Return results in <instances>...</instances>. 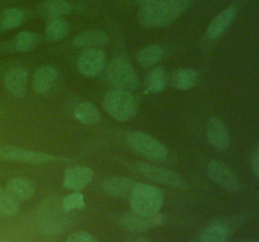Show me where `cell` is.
Listing matches in <instances>:
<instances>
[{
	"label": "cell",
	"mask_w": 259,
	"mask_h": 242,
	"mask_svg": "<svg viewBox=\"0 0 259 242\" xmlns=\"http://www.w3.org/2000/svg\"><path fill=\"white\" fill-rule=\"evenodd\" d=\"M190 0H151L142 5L139 20L147 28H162L186 12Z\"/></svg>",
	"instance_id": "1"
},
{
	"label": "cell",
	"mask_w": 259,
	"mask_h": 242,
	"mask_svg": "<svg viewBox=\"0 0 259 242\" xmlns=\"http://www.w3.org/2000/svg\"><path fill=\"white\" fill-rule=\"evenodd\" d=\"M129 201L134 212L144 216H153L161 211L164 196L158 187L137 183L129 196Z\"/></svg>",
	"instance_id": "2"
},
{
	"label": "cell",
	"mask_w": 259,
	"mask_h": 242,
	"mask_svg": "<svg viewBox=\"0 0 259 242\" xmlns=\"http://www.w3.org/2000/svg\"><path fill=\"white\" fill-rule=\"evenodd\" d=\"M104 110L116 121H128L137 112V100L125 88L115 87L108 91L103 100Z\"/></svg>",
	"instance_id": "3"
},
{
	"label": "cell",
	"mask_w": 259,
	"mask_h": 242,
	"mask_svg": "<svg viewBox=\"0 0 259 242\" xmlns=\"http://www.w3.org/2000/svg\"><path fill=\"white\" fill-rule=\"evenodd\" d=\"M57 199H47L40 204L38 209V219L37 224L42 233L47 236H56V234L62 233L63 228L66 226V211L62 207V202Z\"/></svg>",
	"instance_id": "4"
},
{
	"label": "cell",
	"mask_w": 259,
	"mask_h": 242,
	"mask_svg": "<svg viewBox=\"0 0 259 242\" xmlns=\"http://www.w3.org/2000/svg\"><path fill=\"white\" fill-rule=\"evenodd\" d=\"M126 143L137 153L152 160H163L168 155V150L164 144H162L158 139L141 131H133L129 134Z\"/></svg>",
	"instance_id": "5"
},
{
	"label": "cell",
	"mask_w": 259,
	"mask_h": 242,
	"mask_svg": "<svg viewBox=\"0 0 259 242\" xmlns=\"http://www.w3.org/2000/svg\"><path fill=\"white\" fill-rule=\"evenodd\" d=\"M108 78L111 85L125 90H134L138 85L133 66L123 57H116L111 60L108 68Z\"/></svg>",
	"instance_id": "6"
},
{
	"label": "cell",
	"mask_w": 259,
	"mask_h": 242,
	"mask_svg": "<svg viewBox=\"0 0 259 242\" xmlns=\"http://www.w3.org/2000/svg\"><path fill=\"white\" fill-rule=\"evenodd\" d=\"M0 159L14 163L25 164H46L52 163L57 159V156L52 154L40 153V151L27 150V149L17 148V146H2L0 148Z\"/></svg>",
	"instance_id": "7"
},
{
	"label": "cell",
	"mask_w": 259,
	"mask_h": 242,
	"mask_svg": "<svg viewBox=\"0 0 259 242\" xmlns=\"http://www.w3.org/2000/svg\"><path fill=\"white\" fill-rule=\"evenodd\" d=\"M134 170L138 171L139 174L149 180L157 182V183L166 184V186L176 187V188H186V183L184 179L176 174L175 171L167 170V169L159 168V166L149 165L144 163H136L133 165Z\"/></svg>",
	"instance_id": "8"
},
{
	"label": "cell",
	"mask_w": 259,
	"mask_h": 242,
	"mask_svg": "<svg viewBox=\"0 0 259 242\" xmlns=\"http://www.w3.org/2000/svg\"><path fill=\"white\" fill-rule=\"evenodd\" d=\"M166 222V216L161 213L153 214V216H144L137 212L131 211L121 214L120 223L129 231L144 232L148 229H153L156 227L162 226Z\"/></svg>",
	"instance_id": "9"
},
{
	"label": "cell",
	"mask_w": 259,
	"mask_h": 242,
	"mask_svg": "<svg viewBox=\"0 0 259 242\" xmlns=\"http://www.w3.org/2000/svg\"><path fill=\"white\" fill-rule=\"evenodd\" d=\"M207 174L210 178L228 192H237L240 187V182L237 174L228 165L218 160H211L207 164Z\"/></svg>",
	"instance_id": "10"
},
{
	"label": "cell",
	"mask_w": 259,
	"mask_h": 242,
	"mask_svg": "<svg viewBox=\"0 0 259 242\" xmlns=\"http://www.w3.org/2000/svg\"><path fill=\"white\" fill-rule=\"evenodd\" d=\"M105 53L99 48H89L78 57L77 68L85 77H94L105 68Z\"/></svg>",
	"instance_id": "11"
},
{
	"label": "cell",
	"mask_w": 259,
	"mask_h": 242,
	"mask_svg": "<svg viewBox=\"0 0 259 242\" xmlns=\"http://www.w3.org/2000/svg\"><path fill=\"white\" fill-rule=\"evenodd\" d=\"M94 178V170L89 166H73L66 170L63 178V187L68 191L81 192L91 183Z\"/></svg>",
	"instance_id": "12"
},
{
	"label": "cell",
	"mask_w": 259,
	"mask_h": 242,
	"mask_svg": "<svg viewBox=\"0 0 259 242\" xmlns=\"http://www.w3.org/2000/svg\"><path fill=\"white\" fill-rule=\"evenodd\" d=\"M27 82H28V72L22 66H14L9 68L5 75L4 83L7 90L10 95L14 97H24L27 93Z\"/></svg>",
	"instance_id": "13"
},
{
	"label": "cell",
	"mask_w": 259,
	"mask_h": 242,
	"mask_svg": "<svg viewBox=\"0 0 259 242\" xmlns=\"http://www.w3.org/2000/svg\"><path fill=\"white\" fill-rule=\"evenodd\" d=\"M207 140L215 149L220 151H227L230 146V136L225 124L219 117L209 118L207 123Z\"/></svg>",
	"instance_id": "14"
},
{
	"label": "cell",
	"mask_w": 259,
	"mask_h": 242,
	"mask_svg": "<svg viewBox=\"0 0 259 242\" xmlns=\"http://www.w3.org/2000/svg\"><path fill=\"white\" fill-rule=\"evenodd\" d=\"M237 8L228 7L227 9L223 10L220 14H218L217 17L212 19V22L210 23L209 27H207V38L211 40H217L219 39L222 35H224L225 32L229 29V27L233 24V22H234L235 17H237Z\"/></svg>",
	"instance_id": "15"
},
{
	"label": "cell",
	"mask_w": 259,
	"mask_h": 242,
	"mask_svg": "<svg viewBox=\"0 0 259 242\" xmlns=\"http://www.w3.org/2000/svg\"><path fill=\"white\" fill-rule=\"evenodd\" d=\"M136 184L133 179L126 176H109L103 180L101 189L109 196L121 198V197L131 196Z\"/></svg>",
	"instance_id": "16"
},
{
	"label": "cell",
	"mask_w": 259,
	"mask_h": 242,
	"mask_svg": "<svg viewBox=\"0 0 259 242\" xmlns=\"http://www.w3.org/2000/svg\"><path fill=\"white\" fill-rule=\"evenodd\" d=\"M232 233L233 228L229 222L214 221L204 229L200 242H228Z\"/></svg>",
	"instance_id": "17"
},
{
	"label": "cell",
	"mask_w": 259,
	"mask_h": 242,
	"mask_svg": "<svg viewBox=\"0 0 259 242\" xmlns=\"http://www.w3.org/2000/svg\"><path fill=\"white\" fill-rule=\"evenodd\" d=\"M109 43V37L104 30L90 29L76 35L72 40V44L77 48H98L106 45Z\"/></svg>",
	"instance_id": "18"
},
{
	"label": "cell",
	"mask_w": 259,
	"mask_h": 242,
	"mask_svg": "<svg viewBox=\"0 0 259 242\" xmlns=\"http://www.w3.org/2000/svg\"><path fill=\"white\" fill-rule=\"evenodd\" d=\"M57 70L53 66H42L34 73L33 88L37 93H47L57 80Z\"/></svg>",
	"instance_id": "19"
},
{
	"label": "cell",
	"mask_w": 259,
	"mask_h": 242,
	"mask_svg": "<svg viewBox=\"0 0 259 242\" xmlns=\"http://www.w3.org/2000/svg\"><path fill=\"white\" fill-rule=\"evenodd\" d=\"M5 191L12 194L19 202L28 201L34 194V184L30 179L17 176V178H12L8 182Z\"/></svg>",
	"instance_id": "20"
},
{
	"label": "cell",
	"mask_w": 259,
	"mask_h": 242,
	"mask_svg": "<svg viewBox=\"0 0 259 242\" xmlns=\"http://www.w3.org/2000/svg\"><path fill=\"white\" fill-rule=\"evenodd\" d=\"M171 82L177 90H190L199 82V73L192 68H179L172 75Z\"/></svg>",
	"instance_id": "21"
},
{
	"label": "cell",
	"mask_w": 259,
	"mask_h": 242,
	"mask_svg": "<svg viewBox=\"0 0 259 242\" xmlns=\"http://www.w3.org/2000/svg\"><path fill=\"white\" fill-rule=\"evenodd\" d=\"M73 116L76 120L86 124V125H93V124H98L100 121V112H99L98 107L89 101H82V102L77 103L76 107L73 108Z\"/></svg>",
	"instance_id": "22"
},
{
	"label": "cell",
	"mask_w": 259,
	"mask_h": 242,
	"mask_svg": "<svg viewBox=\"0 0 259 242\" xmlns=\"http://www.w3.org/2000/svg\"><path fill=\"white\" fill-rule=\"evenodd\" d=\"M70 24L63 18H51L46 25V35L51 42H57L68 35Z\"/></svg>",
	"instance_id": "23"
},
{
	"label": "cell",
	"mask_w": 259,
	"mask_h": 242,
	"mask_svg": "<svg viewBox=\"0 0 259 242\" xmlns=\"http://www.w3.org/2000/svg\"><path fill=\"white\" fill-rule=\"evenodd\" d=\"M168 85V78L163 67H156L151 71L146 80V91L148 93H159Z\"/></svg>",
	"instance_id": "24"
},
{
	"label": "cell",
	"mask_w": 259,
	"mask_h": 242,
	"mask_svg": "<svg viewBox=\"0 0 259 242\" xmlns=\"http://www.w3.org/2000/svg\"><path fill=\"white\" fill-rule=\"evenodd\" d=\"M164 57V50L161 45L151 44L147 47L142 48L139 53L137 54V60L139 65L143 67H152V66L157 65L162 58Z\"/></svg>",
	"instance_id": "25"
},
{
	"label": "cell",
	"mask_w": 259,
	"mask_h": 242,
	"mask_svg": "<svg viewBox=\"0 0 259 242\" xmlns=\"http://www.w3.org/2000/svg\"><path fill=\"white\" fill-rule=\"evenodd\" d=\"M72 10V5L67 0H48L40 8V12L47 18H60L68 14Z\"/></svg>",
	"instance_id": "26"
},
{
	"label": "cell",
	"mask_w": 259,
	"mask_h": 242,
	"mask_svg": "<svg viewBox=\"0 0 259 242\" xmlns=\"http://www.w3.org/2000/svg\"><path fill=\"white\" fill-rule=\"evenodd\" d=\"M40 42V37L33 32H20L13 40V48L17 52H30Z\"/></svg>",
	"instance_id": "27"
},
{
	"label": "cell",
	"mask_w": 259,
	"mask_h": 242,
	"mask_svg": "<svg viewBox=\"0 0 259 242\" xmlns=\"http://www.w3.org/2000/svg\"><path fill=\"white\" fill-rule=\"evenodd\" d=\"M24 20V13L18 8H8L0 15V29L8 30L19 27Z\"/></svg>",
	"instance_id": "28"
},
{
	"label": "cell",
	"mask_w": 259,
	"mask_h": 242,
	"mask_svg": "<svg viewBox=\"0 0 259 242\" xmlns=\"http://www.w3.org/2000/svg\"><path fill=\"white\" fill-rule=\"evenodd\" d=\"M20 209V202L8 193L0 192V217H13L18 214Z\"/></svg>",
	"instance_id": "29"
},
{
	"label": "cell",
	"mask_w": 259,
	"mask_h": 242,
	"mask_svg": "<svg viewBox=\"0 0 259 242\" xmlns=\"http://www.w3.org/2000/svg\"><path fill=\"white\" fill-rule=\"evenodd\" d=\"M85 203V197L80 192H73L62 199V207L66 212L75 211V209L82 208Z\"/></svg>",
	"instance_id": "30"
},
{
	"label": "cell",
	"mask_w": 259,
	"mask_h": 242,
	"mask_svg": "<svg viewBox=\"0 0 259 242\" xmlns=\"http://www.w3.org/2000/svg\"><path fill=\"white\" fill-rule=\"evenodd\" d=\"M66 242H98V239L88 232H73L67 237Z\"/></svg>",
	"instance_id": "31"
},
{
	"label": "cell",
	"mask_w": 259,
	"mask_h": 242,
	"mask_svg": "<svg viewBox=\"0 0 259 242\" xmlns=\"http://www.w3.org/2000/svg\"><path fill=\"white\" fill-rule=\"evenodd\" d=\"M250 166H252V171L257 178H259V149L255 151V154L253 155L252 163H250Z\"/></svg>",
	"instance_id": "32"
},
{
	"label": "cell",
	"mask_w": 259,
	"mask_h": 242,
	"mask_svg": "<svg viewBox=\"0 0 259 242\" xmlns=\"http://www.w3.org/2000/svg\"><path fill=\"white\" fill-rule=\"evenodd\" d=\"M132 242H152V241H149L148 238H143V237H141V238L133 239V241H132Z\"/></svg>",
	"instance_id": "33"
},
{
	"label": "cell",
	"mask_w": 259,
	"mask_h": 242,
	"mask_svg": "<svg viewBox=\"0 0 259 242\" xmlns=\"http://www.w3.org/2000/svg\"><path fill=\"white\" fill-rule=\"evenodd\" d=\"M148 2H151V0H136V3L138 5H144L146 3H148Z\"/></svg>",
	"instance_id": "34"
},
{
	"label": "cell",
	"mask_w": 259,
	"mask_h": 242,
	"mask_svg": "<svg viewBox=\"0 0 259 242\" xmlns=\"http://www.w3.org/2000/svg\"><path fill=\"white\" fill-rule=\"evenodd\" d=\"M240 242H259V241H252V239H248V241H240Z\"/></svg>",
	"instance_id": "35"
},
{
	"label": "cell",
	"mask_w": 259,
	"mask_h": 242,
	"mask_svg": "<svg viewBox=\"0 0 259 242\" xmlns=\"http://www.w3.org/2000/svg\"><path fill=\"white\" fill-rule=\"evenodd\" d=\"M0 242H10V241H7V239H0Z\"/></svg>",
	"instance_id": "36"
},
{
	"label": "cell",
	"mask_w": 259,
	"mask_h": 242,
	"mask_svg": "<svg viewBox=\"0 0 259 242\" xmlns=\"http://www.w3.org/2000/svg\"><path fill=\"white\" fill-rule=\"evenodd\" d=\"M0 192H2V186H0Z\"/></svg>",
	"instance_id": "37"
}]
</instances>
